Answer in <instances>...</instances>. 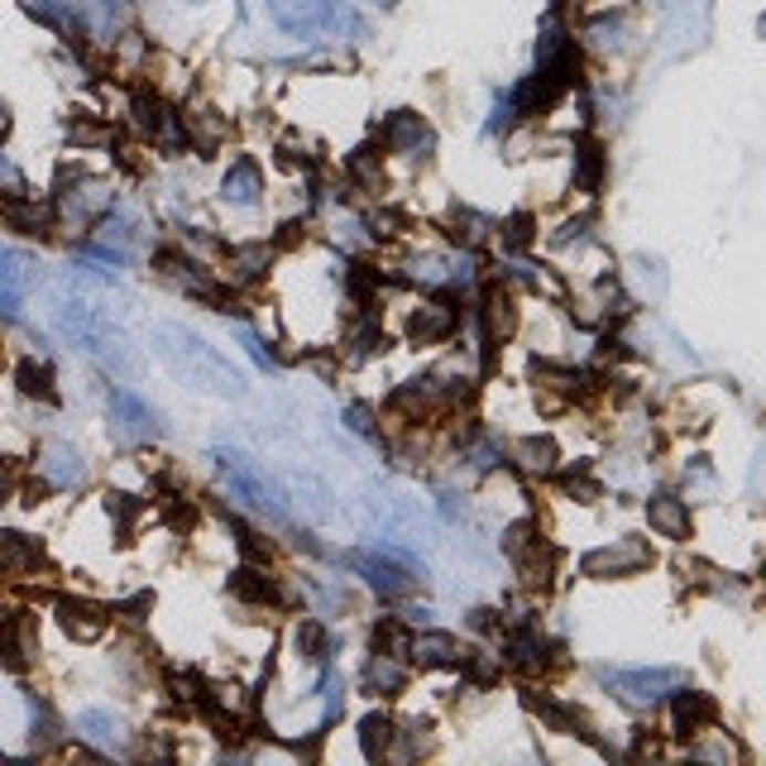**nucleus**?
Segmentation results:
<instances>
[{
	"label": "nucleus",
	"instance_id": "4468645a",
	"mask_svg": "<svg viewBox=\"0 0 766 766\" xmlns=\"http://www.w3.org/2000/svg\"><path fill=\"white\" fill-rule=\"evenodd\" d=\"M379 149H388V154H412V158H431V149H437V135H431V125H427L417 111H394V115H388V120L379 125Z\"/></svg>",
	"mask_w": 766,
	"mask_h": 766
},
{
	"label": "nucleus",
	"instance_id": "1a4fd4ad",
	"mask_svg": "<svg viewBox=\"0 0 766 766\" xmlns=\"http://www.w3.org/2000/svg\"><path fill=\"white\" fill-rule=\"evenodd\" d=\"M460 287H437V302L412 312L408 322V340L412 345H445L460 330Z\"/></svg>",
	"mask_w": 766,
	"mask_h": 766
},
{
	"label": "nucleus",
	"instance_id": "bf43d9fd",
	"mask_svg": "<svg viewBox=\"0 0 766 766\" xmlns=\"http://www.w3.org/2000/svg\"><path fill=\"white\" fill-rule=\"evenodd\" d=\"M6 135H10V111L0 106V139H6Z\"/></svg>",
	"mask_w": 766,
	"mask_h": 766
},
{
	"label": "nucleus",
	"instance_id": "a19ab883",
	"mask_svg": "<svg viewBox=\"0 0 766 766\" xmlns=\"http://www.w3.org/2000/svg\"><path fill=\"white\" fill-rule=\"evenodd\" d=\"M460 675L474 685V690H489V685H499V661L489 657V652H460Z\"/></svg>",
	"mask_w": 766,
	"mask_h": 766
},
{
	"label": "nucleus",
	"instance_id": "4c0bfd02",
	"mask_svg": "<svg viewBox=\"0 0 766 766\" xmlns=\"http://www.w3.org/2000/svg\"><path fill=\"white\" fill-rule=\"evenodd\" d=\"M499 235H503V244H508L513 254L532 250V244H537V216H532V211H513V216H503V221H499Z\"/></svg>",
	"mask_w": 766,
	"mask_h": 766
},
{
	"label": "nucleus",
	"instance_id": "6ab92c4d",
	"mask_svg": "<svg viewBox=\"0 0 766 766\" xmlns=\"http://www.w3.org/2000/svg\"><path fill=\"white\" fill-rule=\"evenodd\" d=\"M43 566V542L29 532H10L0 527V575L6 580H29Z\"/></svg>",
	"mask_w": 766,
	"mask_h": 766
},
{
	"label": "nucleus",
	"instance_id": "72a5a7b5",
	"mask_svg": "<svg viewBox=\"0 0 766 766\" xmlns=\"http://www.w3.org/2000/svg\"><path fill=\"white\" fill-rule=\"evenodd\" d=\"M345 178H350L359 192L379 197L384 192V149L379 144H359L355 154H345Z\"/></svg>",
	"mask_w": 766,
	"mask_h": 766
},
{
	"label": "nucleus",
	"instance_id": "6e6d98bb",
	"mask_svg": "<svg viewBox=\"0 0 766 766\" xmlns=\"http://www.w3.org/2000/svg\"><path fill=\"white\" fill-rule=\"evenodd\" d=\"M585 230H589V216H580V221H566V225H560L556 230V244H560V250H566V244H575V240H585Z\"/></svg>",
	"mask_w": 766,
	"mask_h": 766
},
{
	"label": "nucleus",
	"instance_id": "13d9d810",
	"mask_svg": "<svg viewBox=\"0 0 766 766\" xmlns=\"http://www.w3.org/2000/svg\"><path fill=\"white\" fill-rule=\"evenodd\" d=\"M14 499V460L0 455V503Z\"/></svg>",
	"mask_w": 766,
	"mask_h": 766
},
{
	"label": "nucleus",
	"instance_id": "bb28decb",
	"mask_svg": "<svg viewBox=\"0 0 766 766\" xmlns=\"http://www.w3.org/2000/svg\"><path fill=\"white\" fill-rule=\"evenodd\" d=\"M460 647L451 632H437V628H427V632H412V642H408V657L417 661L422 671H441V667H455L460 661Z\"/></svg>",
	"mask_w": 766,
	"mask_h": 766
},
{
	"label": "nucleus",
	"instance_id": "a211bd4d",
	"mask_svg": "<svg viewBox=\"0 0 766 766\" xmlns=\"http://www.w3.org/2000/svg\"><path fill=\"white\" fill-rule=\"evenodd\" d=\"M647 527L667 542H690L695 517H690V503L681 494H652L647 499Z\"/></svg>",
	"mask_w": 766,
	"mask_h": 766
},
{
	"label": "nucleus",
	"instance_id": "09e8293b",
	"mask_svg": "<svg viewBox=\"0 0 766 766\" xmlns=\"http://www.w3.org/2000/svg\"><path fill=\"white\" fill-rule=\"evenodd\" d=\"M412 225V216L408 211H394V207H388V211H379V216H374V240H394V235H402V230H408Z\"/></svg>",
	"mask_w": 766,
	"mask_h": 766
},
{
	"label": "nucleus",
	"instance_id": "5701e85b",
	"mask_svg": "<svg viewBox=\"0 0 766 766\" xmlns=\"http://www.w3.org/2000/svg\"><path fill=\"white\" fill-rule=\"evenodd\" d=\"M273 244L269 240H250V244H230L225 250V269H230V287H254L273 264Z\"/></svg>",
	"mask_w": 766,
	"mask_h": 766
},
{
	"label": "nucleus",
	"instance_id": "c85d7f7f",
	"mask_svg": "<svg viewBox=\"0 0 766 766\" xmlns=\"http://www.w3.org/2000/svg\"><path fill=\"white\" fill-rule=\"evenodd\" d=\"M77 738L92 743L96 753H115V747L129 743V728L106 710H86V714H77Z\"/></svg>",
	"mask_w": 766,
	"mask_h": 766
},
{
	"label": "nucleus",
	"instance_id": "8fccbe9b",
	"mask_svg": "<svg viewBox=\"0 0 766 766\" xmlns=\"http://www.w3.org/2000/svg\"><path fill=\"white\" fill-rule=\"evenodd\" d=\"M240 345L254 355V365H259V369H279V350H273V345H269L264 336H254V330H240Z\"/></svg>",
	"mask_w": 766,
	"mask_h": 766
},
{
	"label": "nucleus",
	"instance_id": "ea45409f",
	"mask_svg": "<svg viewBox=\"0 0 766 766\" xmlns=\"http://www.w3.org/2000/svg\"><path fill=\"white\" fill-rule=\"evenodd\" d=\"M408 642H412V623H402V618H384L374 628V652L384 657H408Z\"/></svg>",
	"mask_w": 766,
	"mask_h": 766
},
{
	"label": "nucleus",
	"instance_id": "2eb2a0df",
	"mask_svg": "<svg viewBox=\"0 0 766 766\" xmlns=\"http://www.w3.org/2000/svg\"><path fill=\"white\" fill-rule=\"evenodd\" d=\"M53 613H57V628H63L72 642H96L101 632L111 628V609H106V604H96V599L57 595L53 599Z\"/></svg>",
	"mask_w": 766,
	"mask_h": 766
},
{
	"label": "nucleus",
	"instance_id": "680f3d73",
	"mask_svg": "<svg viewBox=\"0 0 766 766\" xmlns=\"http://www.w3.org/2000/svg\"><path fill=\"white\" fill-rule=\"evenodd\" d=\"M384 6H398V0H384Z\"/></svg>",
	"mask_w": 766,
	"mask_h": 766
},
{
	"label": "nucleus",
	"instance_id": "39448f33",
	"mask_svg": "<svg viewBox=\"0 0 766 766\" xmlns=\"http://www.w3.org/2000/svg\"><path fill=\"white\" fill-rule=\"evenodd\" d=\"M57 330L67 336L72 350L106 355V359L120 355V330H115L111 316L96 312L92 302H63V307H57Z\"/></svg>",
	"mask_w": 766,
	"mask_h": 766
},
{
	"label": "nucleus",
	"instance_id": "49530a36",
	"mask_svg": "<svg viewBox=\"0 0 766 766\" xmlns=\"http://www.w3.org/2000/svg\"><path fill=\"white\" fill-rule=\"evenodd\" d=\"M556 474H560V470H556ZM560 489H566L570 499H580V503H595V499H599V480H595V474H585V470L560 474Z\"/></svg>",
	"mask_w": 766,
	"mask_h": 766
},
{
	"label": "nucleus",
	"instance_id": "473e14b6",
	"mask_svg": "<svg viewBox=\"0 0 766 766\" xmlns=\"http://www.w3.org/2000/svg\"><path fill=\"white\" fill-rule=\"evenodd\" d=\"M388 287V273L365 264V259H355V264H345V293H350V302L359 312H374L379 307V293Z\"/></svg>",
	"mask_w": 766,
	"mask_h": 766
},
{
	"label": "nucleus",
	"instance_id": "393cba45",
	"mask_svg": "<svg viewBox=\"0 0 766 766\" xmlns=\"http://www.w3.org/2000/svg\"><path fill=\"white\" fill-rule=\"evenodd\" d=\"M384 350H388V330L379 326V316L359 312L350 330H345V365H365V359L384 355Z\"/></svg>",
	"mask_w": 766,
	"mask_h": 766
},
{
	"label": "nucleus",
	"instance_id": "3c124183",
	"mask_svg": "<svg viewBox=\"0 0 766 766\" xmlns=\"http://www.w3.org/2000/svg\"><path fill=\"white\" fill-rule=\"evenodd\" d=\"M345 427H350L355 437H379V422H374L369 402H350V408H345Z\"/></svg>",
	"mask_w": 766,
	"mask_h": 766
},
{
	"label": "nucleus",
	"instance_id": "37998d69",
	"mask_svg": "<svg viewBox=\"0 0 766 766\" xmlns=\"http://www.w3.org/2000/svg\"><path fill=\"white\" fill-rule=\"evenodd\" d=\"M632 269H638V287H642V297H667V269L657 264V259H632Z\"/></svg>",
	"mask_w": 766,
	"mask_h": 766
},
{
	"label": "nucleus",
	"instance_id": "f257e3e1",
	"mask_svg": "<svg viewBox=\"0 0 766 766\" xmlns=\"http://www.w3.org/2000/svg\"><path fill=\"white\" fill-rule=\"evenodd\" d=\"M154 350H158V359H164V365L178 374L182 384L207 388V394H221V398H240L244 394L240 369L230 365V359L216 350V345L192 336L187 326H158L154 330Z\"/></svg>",
	"mask_w": 766,
	"mask_h": 766
},
{
	"label": "nucleus",
	"instance_id": "864d4df0",
	"mask_svg": "<svg viewBox=\"0 0 766 766\" xmlns=\"http://www.w3.org/2000/svg\"><path fill=\"white\" fill-rule=\"evenodd\" d=\"M302 240H307V221H283L279 235H273V250H293Z\"/></svg>",
	"mask_w": 766,
	"mask_h": 766
},
{
	"label": "nucleus",
	"instance_id": "79ce46f5",
	"mask_svg": "<svg viewBox=\"0 0 766 766\" xmlns=\"http://www.w3.org/2000/svg\"><path fill=\"white\" fill-rule=\"evenodd\" d=\"M67 139L72 144H82V149H92V144H111V125H101L92 120V115H77V120H67Z\"/></svg>",
	"mask_w": 766,
	"mask_h": 766
},
{
	"label": "nucleus",
	"instance_id": "7c9ffc66",
	"mask_svg": "<svg viewBox=\"0 0 766 766\" xmlns=\"http://www.w3.org/2000/svg\"><path fill=\"white\" fill-rule=\"evenodd\" d=\"M365 690L369 695H384V700H398L402 690H408V661L374 652L369 667H365Z\"/></svg>",
	"mask_w": 766,
	"mask_h": 766
},
{
	"label": "nucleus",
	"instance_id": "f8f14e48",
	"mask_svg": "<svg viewBox=\"0 0 766 766\" xmlns=\"http://www.w3.org/2000/svg\"><path fill=\"white\" fill-rule=\"evenodd\" d=\"M53 221H57L53 201H39V197L20 192V187H0V225L43 240V235H53Z\"/></svg>",
	"mask_w": 766,
	"mask_h": 766
},
{
	"label": "nucleus",
	"instance_id": "cd10ccee",
	"mask_svg": "<svg viewBox=\"0 0 766 766\" xmlns=\"http://www.w3.org/2000/svg\"><path fill=\"white\" fill-rule=\"evenodd\" d=\"M513 465L523 474H532V480H552L560 470V445L552 437H523L513 445Z\"/></svg>",
	"mask_w": 766,
	"mask_h": 766
},
{
	"label": "nucleus",
	"instance_id": "dca6fc26",
	"mask_svg": "<svg viewBox=\"0 0 766 766\" xmlns=\"http://www.w3.org/2000/svg\"><path fill=\"white\" fill-rule=\"evenodd\" d=\"M523 704H527V710L537 714L552 733H575V738H585V743H599V738H595V724H589V714L575 710V704L546 695V690H523Z\"/></svg>",
	"mask_w": 766,
	"mask_h": 766
},
{
	"label": "nucleus",
	"instance_id": "4d7b16f0",
	"mask_svg": "<svg viewBox=\"0 0 766 766\" xmlns=\"http://www.w3.org/2000/svg\"><path fill=\"white\" fill-rule=\"evenodd\" d=\"M470 628L474 632H499V609H474L470 613Z\"/></svg>",
	"mask_w": 766,
	"mask_h": 766
},
{
	"label": "nucleus",
	"instance_id": "c756f323",
	"mask_svg": "<svg viewBox=\"0 0 766 766\" xmlns=\"http://www.w3.org/2000/svg\"><path fill=\"white\" fill-rule=\"evenodd\" d=\"M14 388H20V398L57 402V374H53L49 359H39V355H24L20 365H14Z\"/></svg>",
	"mask_w": 766,
	"mask_h": 766
},
{
	"label": "nucleus",
	"instance_id": "0eeeda50",
	"mask_svg": "<svg viewBox=\"0 0 766 766\" xmlns=\"http://www.w3.org/2000/svg\"><path fill=\"white\" fill-rule=\"evenodd\" d=\"M652 566V546L642 537H618L613 546H595L580 556V575L589 580H623V575H642Z\"/></svg>",
	"mask_w": 766,
	"mask_h": 766
},
{
	"label": "nucleus",
	"instance_id": "c03bdc74",
	"mask_svg": "<svg viewBox=\"0 0 766 766\" xmlns=\"http://www.w3.org/2000/svg\"><path fill=\"white\" fill-rule=\"evenodd\" d=\"M29 724H34V743H53L57 738V714L43 700H29Z\"/></svg>",
	"mask_w": 766,
	"mask_h": 766
},
{
	"label": "nucleus",
	"instance_id": "a18cd8bd",
	"mask_svg": "<svg viewBox=\"0 0 766 766\" xmlns=\"http://www.w3.org/2000/svg\"><path fill=\"white\" fill-rule=\"evenodd\" d=\"M279 164H283V168H316V154H312L297 135H283V139H279Z\"/></svg>",
	"mask_w": 766,
	"mask_h": 766
},
{
	"label": "nucleus",
	"instance_id": "20e7f679",
	"mask_svg": "<svg viewBox=\"0 0 766 766\" xmlns=\"http://www.w3.org/2000/svg\"><path fill=\"white\" fill-rule=\"evenodd\" d=\"M216 465H221V474L230 480V489H235V494L250 503V508L269 513L273 523H287V499H283V489L269 480L264 465H254V460L240 455V451H216Z\"/></svg>",
	"mask_w": 766,
	"mask_h": 766
},
{
	"label": "nucleus",
	"instance_id": "de8ad7c7",
	"mask_svg": "<svg viewBox=\"0 0 766 766\" xmlns=\"http://www.w3.org/2000/svg\"><path fill=\"white\" fill-rule=\"evenodd\" d=\"M537 537H542V527L532 523V517H523V523H513L508 532H503V552H508V560H513L517 552H527V546L537 542Z\"/></svg>",
	"mask_w": 766,
	"mask_h": 766
},
{
	"label": "nucleus",
	"instance_id": "423d86ee",
	"mask_svg": "<svg viewBox=\"0 0 766 766\" xmlns=\"http://www.w3.org/2000/svg\"><path fill=\"white\" fill-rule=\"evenodd\" d=\"M685 675L671 667H642V671H599V685H609V695H618L632 710H652L681 685Z\"/></svg>",
	"mask_w": 766,
	"mask_h": 766
},
{
	"label": "nucleus",
	"instance_id": "412c9836",
	"mask_svg": "<svg viewBox=\"0 0 766 766\" xmlns=\"http://www.w3.org/2000/svg\"><path fill=\"white\" fill-rule=\"evenodd\" d=\"M39 474L49 480V489H82L86 484V455L77 451V445L53 441L49 451L39 455Z\"/></svg>",
	"mask_w": 766,
	"mask_h": 766
},
{
	"label": "nucleus",
	"instance_id": "2f4dec72",
	"mask_svg": "<svg viewBox=\"0 0 766 766\" xmlns=\"http://www.w3.org/2000/svg\"><path fill=\"white\" fill-rule=\"evenodd\" d=\"M394 747H398V718L394 714H365L359 718V753H365L369 762H384V757H394Z\"/></svg>",
	"mask_w": 766,
	"mask_h": 766
},
{
	"label": "nucleus",
	"instance_id": "9b49d317",
	"mask_svg": "<svg viewBox=\"0 0 766 766\" xmlns=\"http://www.w3.org/2000/svg\"><path fill=\"white\" fill-rule=\"evenodd\" d=\"M667 700H671V728H675V738L695 743L700 733H710L718 724V700L704 695V690H690L685 681L675 685Z\"/></svg>",
	"mask_w": 766,
	"mask_h": 766
},
{
	"label": "nucleus",
	"instance_id": "ddd939ff",
	"mask_svg": "<svg viewBox=\"0 0 766 766\" xmlns=\"http://www.w3.org/2000/svg\"><path fill=\"white\" fill-rule=\"evenodd\" d=\"M474 316H480V336L484 340H513L517 336V297L508 283H484L480 287V307H474Z\"/></svg>",
	"mask_w": 766,
	"mask_h": 766
},
{
	"label": "nucleus",
	"instance_id": "6e6552de",
	"mask_svg": "<svg viewBox=\"0 0 766 766\" xmlns=\"http://www.w3.org/2000/svg\"><path fill=\"white\" fill-rule=\"evenodd\" d=\"M111 427H115V437L129 441V445H144V441L164 437L158 412L135 394V388H111Z\"/></svg>",
	"mask_w": 766,
	"mask_h": 766
},
{
	"label": "nucleus",
	"instance_id": "e433bc0d",
	"mask_svg": "<svg viewBox=\"0 0 766 766\" xmlns=\"http://www.w3.org/2000/svg\"><path fill=\"white\" fill-rule=\"evenodd\" d=\"M164 685H168V700L178 704V710H197V704L207 700V690H211L197 671H182V667H172V671L164 675Z\"/></svg>",
	"mask_w": 766,
	"mask_h": 766
},
{
	"label": "nucleus",
	"instance_id": "f03ea898",
	"mask_svg": "<svg viewBox=\"0 0 766 766\" xmlns=\"http://www.w3.org/2000/svg\"><path fill=\"white\" fill-rule=\"evenodd\" d=\"M273 24L297 39H322V34H365V20L345 6V0H269Z\"/></svg>",
	"mask_w": 766,
	"mask_h": 766
},
{
	"label": "nucleus",
	"instance_id": "58836bf2",
	"mask_svg": "<svg viewBox=\"0 0 766 766\" xmlns=\"http://www.w3.org/2000/svg\"><path fill=\"white\" fill-rule=\"evenodd\" d=\"M293 642H297V657H302V661H312V667H322V661L330 657V638H326V628L316 623V618H307V623H297Z\"/></svg>",
	"mask_w": 766,
	"mask_h": 766
},
{
	"label": "nucleus",
	"instance_id": "5fc2aeb1",
	"mask_svg": "<svg viewBox=\"0 0 766 766\" xmlns=\"http://www.w3.org/2000/svg\"><path fill=\"white\" fill-rule=\"evenodd\" d=\"M149 609H154V595H149V589H144V595L125 599V604H120V609H115V613H120V618H129V623H144V618H149Z\"/></svg>",
	"mask_w": 766,
	"mask_h": 766
},
{
	"label": "nucleus",
	"instance_id": "aec40b11",
	"mask_svg": "<svg viewBox=\"0 0 766 766\" xmlns=\"http://www.w3.org/2000/svg\"><path fill=\"white\" fill-rule=\"evenodd\" d=\"M182 135H187V149H197L201 158H211L230 139V120L221 111H211V106H197V111H182Z\"/></svg>",
	"mask_w": 766,
	"mask_h": 766
},
{
	"label": "nucleus",
	"instance_id": "603ef678",
	"mask_svg": "<svg viewBox=\"0 0 766 766\" xmlns=\"http://www.w3.org/2000/svg\"><path fill=\"white\" fill-rule=\"evenodd\" d=\"M322 690H326V728H330V724H336V718L345 714V685H340V675H330V671H326Z\"/></svg>",
	"mask_w": 766,
	"mask_h": 766
},
{
	"label": "nucleus",
	"instance_id": "a878e982",
	"mask_svg": "<svg viewBox=\"0 0 766 766\" xmlns=\"http://www.w3.org/2000/svg\"><path fill=\"white\" fill-rule=\"evenodd\" d=\"M604 178H609V154H604V144L595 135H580L575 139V187L585 197H599Z\"/></svg>",
	"mask_w": 766,
	"mask_h": 766
},
{
	"label": "nucleus",
	"instance_id": "052dcab7",
	"mask_svg": "<svg viewBox=\"0 0 766 766\" xmlns=\"http://www.w3.org/2000/svg\"><path fill=\"white\" fill-rule=\"evenodd\" d=\"M187 6H201V0H187Z\"/></svg>",
	"mask_w": 766,
	"mask_h": 766
},
{
	"label": "nucleus",
	"instance_id": "9d476101",
	"mask_svg": "<svg viewBox=\"0 0 766 766\" xmlns=\"http://www.w3.org/2000/svg\"><path fill=\"white\" fill-rule=\"evenodd\" d=\"M39 283V259L24 250H0V316L14 322Z\"/></svg>",
	"mask_w": 766,
	"mask_h": 766
},
{
	"label": "nucleus",
	"instance_id": "f704fd0d",
	"mask_svg": "<svg viewBox=\"0 0 766 766\" xmlns=\"http://www.w3.org/2000/svg\"><path fill=\"white\" fill-rule=\"evenodd\" d=\"M106 513L115 523V542H135V527H139V517L149 513V503L135 499V494H106Z\"/></svg>",
	"mask_w": 766,
	"mask_h": 766
},
{
	"label": "nucleus",
	"instance_id": "7ed1b4c3",
	"mask_svg": "<svg viewBox=\"0 0 766 766\" xmlns=\"http://www.w3.org/2000/svg\"><path fill=\"white\" fill-rule=\"evenodd\" d=\"M345 566H350L359 580H365L374 595L388 599V604L408 599L412 589L422 585V575H427L422 560L408 556L402 546H379V552H350V556H345Z\"/></svg>",
	"mask_w": 766,
	"mask_h": 766
},
{
	"label": "nucleus",
	"instance_id": "b1692460",
	"mask_svg": "<svg viewBox=\"0 0 766 766\" xmlns=\"http://www.w3.org/2000/svg\"><path fill=\"white\" fill-rule=\"evenodd\" d=\"M221 197L230 207H259V197H264V168H259V158H235L225 168Z\"/></svg>",
	"mask_w": 766,
	"mask_h": 766
},
{
	"label": "nucleus",
	"instance_id": "f3484780",
	"mask_svg": "<svg viewBox=\"0 0 766 766\" xmlns=\"http://www.w3.org/2000/svg\"><path fill=\"white\" fill-rule=\"evenodd\" d=\"M230 595L240 604H250V609H279V604H287V589L279 585V575H269V566H254V560L235 566Z\"/></svg>",
	"mask_w": 766,
	"mask_h": 766
},
{
	"label": "nucleus",
	"instance_id": "c9c22d12",
	"mask_svg": "<svg viewBox=\"0 0 766 766\" xmlns=\"http://www.w3.org/2000/svg\"><path fill=\"white\" fill-rule=\"evenodd\" d=\"M489 230H494V225H489L484 216H474V211L460 207V211L451 216V221H445V240L460 244V250H480V244L489 240Z\"/></svg>",
	"mask_w": 766,
	"mask_h": 766
},
{
	"label": "nucleus",
	"instance_id": "4be33fe9",
	"mask_svg": "<svg viewBox=\"0 0 766 766\" xmlns=\"http://www.w3.org/2000/svg\"><path fill=\"white\" fill-rule=\"evenodd\" d=\"M513 566H517V575H523V585L527 589H537V595H546V589L556 585V575H560V552L546 537H537L527 546V552H517L513 556Z\"/></svg>",
	"mask_w": 766,
	"mask_h": 766
}]
</instances>
